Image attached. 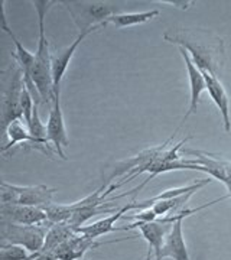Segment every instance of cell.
I'll return each mask as SVG.
<instances>
[{"label": "cell", "mask_w": 231, "mask_h": 260, "mask_svg": "<svg viewBox=\"0 0 231 260\" xmlns=\"http://www.w3.org/2000/svg\"><path fill=\"white\" fill-rule=\"evenodd\" d=\"M30 251L19 244H10L3 243L0 247V260H32L35 257L34 254H29Z\"/></svg>", "instance_id": "19"}, {"label": "cell", "mask_w": 231, "mask_h": 260, "mask_svg": "<svg viewBox=\"0 0 231 260\" xmlns=\"http://www.w3.org/2000/svg\"><path fill=\"white\" fill-rule=\"evenodd\" d=\"M131 210H133V207H131V203H130V204H126L124 207H121L119 211H116V213L111 214L109 217H104V218L95 221V223L84 225L81 229H78L77 232L87 234L88 237H91L94 240H97L98 237L106 236V234H109L111 232H121L120 227H116V223L124 217V214L129 213Z\"/></svg>", "instance_id": "16"}, {"label": "cell", "mask_w": 231, "mask_h": 260, "mask_svg": "<svg viewBox=\"0 0 231 260\" xmlns=\"http://www.w3.org/2000/svg\"><path fill=\"white\" fill-rule=\"evenodd\" d=\"M160 15V12L157 9L148 10V12H129V13H117L113 15L106 20V25H114L116 28H129V26H136L146 23L153 18H156Z\"/></svg>", "instance_id": "18"}, {"label": "cell", "mask_w": 231, "mask_h": 260, "mask_svg": "<svg viewBox=\"0 0 231 260\" xmlns=\"http://www.w3.org/2000/svg\"><path fill=\"white\" fill-rule=\"evenodd\" d=\"M184 156H194L188 159L194 165H201L203 172L208 174L211 178L221 181L224 185L231 182V162L218 158V155H213L204 150H195V149H184Z\"/></svg>", "instance_id": "8"}, {"label": "cell", "mask_w": 231, "mask_h": 260, "mask_svg": "<svg viewBox=\"0 0 231 260\" xmlns=\"http://www.w3.org/2000/svg\"><path fill=\"white\" fill-rule=\"evenodd\" d=\"M92 32L95 30H87L83 34H78V37L75 38V41L73 44H70V47H67L64 51L58 52L55 55H52V77H54V88L56 90H61V83H62V78H64L65 73L68 70V65L71 62L73 56L77 52L78 47L83 44V41L88 35H91Z\"/></svg>", "instance_id": "14"}, {"label": "cell", "mask_w": 231, "mask_h": 260, "mask_svg": "<svg viewBox=\"0 0 231 260\" xmlns=\"http://www.w3.org/2000/svg\"><path fill=\"white\" fill-rule=\"evenodd\" d=\"M56 192V188L46 185H28L19 186L8 184L2 181L0 184V198L2 204L28 205L45 208L46 205L54 203L52 198Z\"/></svg>", "instance_id": "4"}, {"label": "cell", "mask_w": 231, "mask_h": 260, "mask_svg": "<svg viewBox=\"0 0 231 260\" xmlns=\"http://www.w3.org/2000/svg\"><path fill=\"white\" fill-rule=\"evenodd\" d=\"M179 54L184 59L185 65H186V70H188V75H189V84H191V99H189V110L186 112V114L184 116V119L181 121V124L178 126V129L175 130V133H178V130L182 127L185 121L188 120L189 116H192L196 113V109H198V103H200V97L201 94L207 90V83H205V78H204L203 73L195 67V64L192 62L189 54L185 51L184 48L179 47Z\"/></svg>", "instance_id": "12"}, {"label": "cell", "mask_w": 231, "mask_h": 260, "mask_svg": "<svg viewBox=\"0 0 231 260\" xmlns=\"http://www.w3.org/2000/svg\"><path fill=\"white\" fill-rule=\"evenodd\" d=\"M157 3H165V5H172V6H175V8H179V9L186 10L189 9V6H192L194 5V2H176V0H157Z\"/></svg>", "instance_id": "21"}, {"label": "cell", "mask_w": 231, "mask_h": 260, "mask_svg": "<svg viewBox=\"0 0 231 260\" xmlns=\"http://www.w3.org/2000/svg\"><path fill=\"white\" fill-rule=\"evenodd\" d=\"M68 10L78 32L98 30L106 26V20L121 13L119 6L113 2H91V0H75V2H59Z\"/></svg>", "instance_id": "3"}, {"label": "cell", "mask_w": 231, "mask_h": 260, "mask_svg": "<svg viewBox=\"0 0 231 260\" xmlns=\"http://www.w3.org/2000/svg\"><path fill=\"white\" fill-rule=\"evenodd\" d=\"M77 230L73 229L70 223H58L52 224L49 227V230L46 233L45 244L42 247V250L39 251V254H48L55 250L58 246H61L65 243L70 237H73Z\"/></svg>", "instance_id": "17"}, {"label": "cell", "mask_w": 231, "mask_h": 260, "mask_svg": "<svg viewBox=\"0 0 231 260\" xmlns=\"http://www.w3.org/2000/svg\"><path fill=\"white\" fill-rule=\"evenodd\" d=\"M0 217L2 221H8L22 225H37L48 221L46 213L42 208L38 207H28V205H0Z\"/></svg>", "instance_id": "11"}, {"label": "cell", "mask_w": 231, "mask_h": 260, "mask_svg": "<svg viewBox=\"0 0 231 260\" xmlns=\"http://www.w3.org/2000/svg\"><path fill=\"white\" fill-rule=\"evenodd\" d=\"M127 239H119V240H111V242H97L87 234L83 233H75L73 237H70L61 246H58L55 250L49 254H54L55 257L61 260H84L85 253L91 249H97L103 244H111V243H119Z\"/></svg>", "instance_id": "9"}, {"label": "cell", "mask_w": 231, "mask_h": 260, "mask_svg": "<svg viewBox=\"0 0 231 260\" xmlns=\"http://www.w3.org/2000/svg\"><path fill=\"white\" fill-rule=\"evenodd\" d=\"M35 107H37V103H35L34 97H32L30 93L28 91V88L25 87L23 91H22V99H20V109H22L23 121H25L26 126H29V123L32 120V116H34Z\"/></svg>", "instance_id": "20"}, {"label": "cell", "mask_w": 231, "mask_h": 260, "mask_svg": "<svg viewBox=\"0 0 231 260\" xmlns=\"http://www.w3.org/2000/svg\"><path fill=\"white\" fill-rule=\"evenodd\" d=\"M46 139L54 146L58 156L67 160L64 148L68 146V135L65 129L64 114L61 107V90L55 91V99L49 110L48 123H46Z\"/></svg>", "instance_id": "7"}, {"label": "cell", "mask_w": 231, "mask_h": 260, "mask_svg": "<svg viewBox=\"0 0 231 260\" xmlns=\"http://www.w3.org/2000/svg\"><path fill=\"white\" fill-rule=\"evenodd\" d=\"M185 218H181L174 223L172 230L167 236L165 244L162 247V259L174 260H191L188 254V249L185 244L184 232H182V223Z\"/></svg>", "instance_id": "15"}, {"label": "cell", "mask_w": 231, "mask_h": 260, "mask_svg": "<svg viewBox=\"0 0 231 260\" xmlns=\"http://www.w3.org/2000/svg\"><path fill=\"white\" fill-rule=\"evenodd\" d=\"M207 83V91L210 94L211 100L215 103V106L218 107V112L222 117V124L224 130L230 132L231 130V121H230V100L228 95L225 93V88L222 87L221 81L218 80V77L201 71Z\"/></svg>", "instance_id": "13"}, {"label": "cell", "mask_w": 231, "mask_h": 260, "mask_svg": "<svg viewBox=\"0 0 231 260\" xmlns=\"http://www.w3.org/2000/svg\"><path fill=\"white\" fill-rule=\"evenodd\" d=\"M163 39L184 48L200 71L215 77L222 73L225 65V44L217 34L203 28H172L163 34Z\"/></svg>", "instance_id": "1"}, {"label": "cell", "mask_w": 231, "mask_h": 260, "mask_svg": "<svg viewBox=\"0 0 231 260\" xmlns=\"http://www.w3.org/2000/svg\"><path fill=\"white\" fill-rule=\"evenodd\" d=\"M37 10L39 37H38V48L35 52V64L30 73V78L37 85L41 94L44 106H52L55 99L54 88V77H52V54L49 51V42L45 35V18L48 10L58 2L55 0H32L30 2Z\"/></svg>", "instance_id": "2"}, {"label": "cell", "mask_w": 231, "mask_h": 260, "mask_svg": "<svg viewBox=\"0 0 231 260\" xmlns=\"http://www.w3.org/2000/svg\"><path fill=\"white\" fill-rule=\"evenodd\" d=\"M52 223L46 221L37 225H22L2 221V240L3 243L19 244L30 251V254L39 253L45 244L46 233Z\"/></svg>", "instance_id": "5"}, {"label": "cell", "mask_w": 231, "mask_h": 260, "mask_svg": "<svg viewBox=\"0 0 231 260\" xmlns=\"http://www.w3.org/2000/svg\"><path fill=\"white\" fill-rule=\"evenodd\" d=\"M5 135H6L8 139H9L8 140V143L2 148V153H3L5 156L8 155V152H10V155H12V153H13V149L18 148V146H29L30 149H37V150L42 152L45 156H48V158L51 159H52L54 153H55V152H52V150H49V149L41 146L37 140L30 136L28 126H25L23 121H13L12 124L8 126V129L5 130Z\"/></svg>", "instance_id": "10"}, {"label": "cell", "mask_w": 231, "mask_h": 260, "mask_svg": "<svg viewBox=\"0 0 231 260\" xmlns=\"http://www.w3.org/2000/svg\"><path fill=\"white\" fill-rule=\"evenodd\" d=\"M9 85L5 90V95L2 100V126L3 130L8 129V126L13 121H23V114L20 109V99L22 91L25 88L23 73L16 62L12 65ZM25 123V121H23Z\"/></svg>", "instance_id": "6"}, {"label": "cell", "mask_w": 231, "mask_h": 260, "mask_svg": "<svg viewBox=\"0 0 231 260\" xmlns=\"http://www.w3.org/2000/svg\"><path fill=\"white\" fill-rule=\"evenodd\" d=\"M225 186H227V189H228V194H230V197H231V182L230 184H227Z\"/></svg>", "instance_id": "22"}]
</instances>
